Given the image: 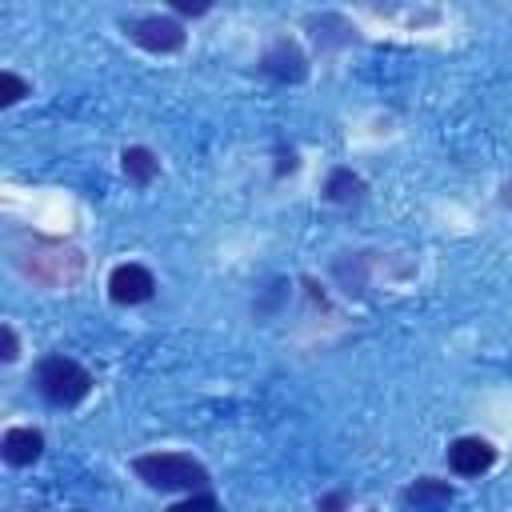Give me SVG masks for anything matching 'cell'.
I'll return each mask as SVG.
<instances>
[{"instance_id":"obj_1","label":"cell","mask_w":512,"mask_h":512,"mask_svg":"<svg viewBox=\"0 0 512 512\" xmlns=\"http://www.w3.org/2000/svg\"><path fill=\"white\" fill-rule=\"evenodd\" d=\"M16 268L40 284V288H72L84 276V252L76 244L64 240H48V236H28L16 252H12Z\"/></svg>"},{"instance_id":"obj_2","label":"cell","mask_w":512,"mask_h":512,"mask_svg":"<svg viewBox=\"0 0 512 512\" xmlns=\"http://www.w3.org/2000/svg\"><path fill=\"white\" fill-rule=\"evenodd\" d=\"M32 384H36V392H40L52 408H76V404L88 400V392H92L96 380H92V372H88L80 360H72V356H64V352H52V356L36 360Z\"/></svg>"},{"instance_id":"obj_3","label":"cell","mask_w":512,"mask_h":512,"mask_svg":"<svg viewBox=\"0 0 512 512\" xmlns=\"http://www.w3.org/2000/svg\"><path fill=\"white\" fill-rule=\"evenodd\" d=\"M132 472L156 492H204L208 468L188 452H144L132 460Z\"/></svg>"},{"instance_id":"obj_4","label":"cell","mask_w":512,"mask_h":512,"mask_svg":"<svg viewBox=\"0 0 512 512\" xmlns=\"http://www.w3.org/2000/svg\"><path fill=\"white\" fill-rule=\"evenodd\" d=\"M124 32H128V40H132L136 48L156 52V56L180 52V48H184V40H188L184 24H180L176 16H160V12H148V16H132V20H124Z\"/></svg>"},{"instance_id":"obj_5","label":"cell","mask_w":512,"mask_h":512,"mask_svg":"<svg viewBox=\"0 0 512 512\" xmlns=\"http://www.w3.org/2000/svg\"><path fill=\"white\" fill-rule=\"evenodd\" d=\"M260 68H264L272 80H280V84H300V80L308 76V56L300 52V44H296V40L280 36V40H272V44L264 48Z\"/></svg>"},{"instance_id":"obj_6","label":"cell","mask_w":512,"mask_h":512,"mask_svg":"<svg viewBox=\"0 0 512 512\" xmlns=\"http://www.w3.org/2000/svg\"><path fill=\"white\" fill-rule=\"evenodd\" d=\"M152 292H156V276L136 260L116 264L108 272V296L116 304H144V300H152Z\"/></svg>"},{"instance_id":"obj_7","label":"cell","mask_w":512,"mask_h":512,"mask_svg":"<svg viewBox=\"0 0 512 512\" xmlns=\"http://www.w3.org/2000/svg\"><path fill=\"white\" fill-rule=\"evenodd\" d=\"M496 464V448L484 436H460L448 444V468L456 476H484Z\"/></svg>"},{"instance_id":"obj_8","label":"cell","mask_w":512,"mask_h":512,"mask_svg":"<svg viewBox=\"0 0 512 512\" xmlns=\"http://www.w3.org/2000/svg\"><path fill=\"white\" fill-rule=\"evenodd\" d=\"M0 456L12 468H28L44 456V432L40 428H8L0 436Z\"/></svg>"},{"instance_id":"obj_9","label":"cell","mask_w":512,"mask_h":512,"mask_svg":"<svg viewBox=\"0 0 512 512\" xmlns=\"http://www.w3.org/2000/svg\"><path fill=\"white\" fill-rule=\"evenodd\" d=\"M452 484L448 480H436V476H420L408 492H404V504L408 508H416V512H440V508H448L452 504Z\"/></svg>"},{"instance_id":"obj_10","label":"cell","mask_w":512,"mask_h":512,"mask_svg":"<svg viewBox=\"0 0 512 512\" xmlns=\"http://www.w3.org/2000/svg\"><path fill=\"white\" fill-rule=\"evenodd\" d=\"M120 168H124V176H128L136 188H148V184L156 180V172H160V160H156L152 148H144V144H128V148L120 152Z\"/></svg>"},{"instance_id":"obj_11","label":"cell","mask_w":512,"mask_h":512,"mask_svg":"<svg viewBox=\"0 0 512 512\" xmlns=\"http://www.w3.org/2000/svg\"><path fill=\"white\" fill-rule=\"evenodd\" d=\"M324 196L332 204H356L364 196V180L352 172V168H332L328 180H324Z\"/></svg>"},{"instance_id":"obj_12","label":"cell","mask_w":512,"mask_h":512,"mask_svg":"<svg viewBox=\"0 0 512 512\" xmlns=\"http://www.w3.org/2000/svg\"><path fill=\"white\" fill-rule=\"evenodd\" d=\"M168 512H220V504H216L212 492H188V496L176 500Z\"/></svg>"},{"instance_id":"obj_13","label":"cell","mask_w":512,"mask_h":512,"mask_svg":"<svg viewBox=\"0 0 512 512\" xmlns=\"http://www.w3.org/2000/svg\"><path fill=\"white\" fill-rule=\"evenodd\" d=\"M28 96V80L24 76H16L12 68H4V96H0V104L4 108H12L16 100H24Z\"/></svg>"},{"instance_id":"obj_14","label":"cell","mask_w":512,"mask_h":512,"mask_svg":"<svg viewBox=\"0 0 512 512\" xmlns=\"http://www.w3.org/2000/svg\"><path fill=\"white\" fill-rule=\"evenodd\" d=\"M0 356H4V364H12L20 356V340H16V328L12 324L0 328Z\"/></svg>"},{"instance_id":"obj_15","label":"cell","mask_w":512,"mask_h":512,"mask_svg":"<svg viewBox=\"0 0 512 512\" xmlns=\"http://www.w3.org/2000/svg\"><path fill=\"white\" fill-rule=\"evenodd\" d=\"M296 148H284V144H276V176H288V172H296Z\"/></svg>"},{"instance_id":"obj_16","label":"cell","mask_w":512,"mask_h":512,"mask_svg":"<svg viewBox=\"0 0 512 512\" xmlns=\"http://www.w3.org/2000/svg\"><path fill=\"white\" fill-rule=\"evenodd\" d=\"M348 508V492H324L316 500V512H344Z\"/></svg>"},{"instance_id":"obj_17","label":"cell","mask_w":512,"mask_h":512,"mask_svg":"<svg viewBox=\"0 0 512 512\" xmlns=\"http://www.w3.org/2000/svg\"><path fill=\"white\" fill-rule=\"evenodd\" d=\"M212 4L208 0H172V12H180V16H204Z\"/></svg>"}]
</instances>
